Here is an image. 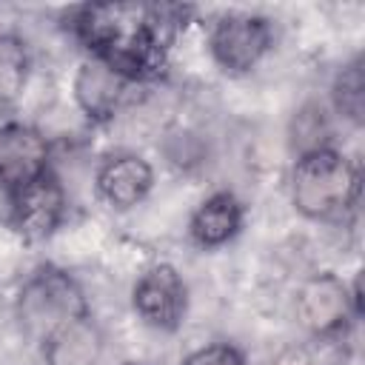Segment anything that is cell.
Segmentation results:
<instances>
[{"mask_svg": "<svg viewBox=\"0 0 365 365\" xmlns=\"http://www.w3.org/2000/svg\"><path fill=\"white\" fill-rule=\"evenodd\" d=\"M14 311H17L20 328L31 339L43 342L60 325L86 317L88 302L80 282L68 271L57 265H40L20 285Z\"/></svg>", "mask_w": 365, "mask_h": 365, "instance_id": "3957f363", "label": "cell"}, {"mask_svg": "<svg viewBox=\"0 0 365 365\" xmlns=\"http://www.w3.org/2000/svg\"><path fill=\"white\" fill-rule=\"evenodd\" d=\"M180 365H248L245 354L231 342H211L191 351Z\"/></svg>", "mask_w": 365, "mask_h": 365, "instance_id": "2e32d148", "label": "cell"}, {"mask_svg": "<svg viewBox=\"0 0 365 365\" xmlns=\"http://www.w3.org/2000/svg\"><path fill=\"white\" fill-rule=\"evenodd\" d=\"M103 331L91 317L71 319L43 339V365H100Z\"/></svg>", "mask_w": 365, "mask_h": 365, "instance_id": "7c38bea8", "label": "cell"}, {"mask_svg": "<svg viewBox=\"0 0 365 365\" xmlns=\"http://www.w3.org/2000/svg\"><path fill=\"white\" fill-rule=\"evenodd\" d=\"M245 220V208L231 191H214L208 194L188 220V237L200 248H220L231 242Z\"/></svg>", "mask_w": 365, "mask_h": 365, "instance_id": "8fae6325", "label": "cell"}, {"mask_svg": "<svg viewBox=\"0 0 365 365\" xmlns=\"http://www.w3.org/2000/svg\"><path fill=\"white\" fill-rule=\"evenodd\" d=\"M359 311V294L351 291L342 277L334 271L311 274L294 297V314L297 322L314 336V339H331L339 331H345L348 319Z\"/></svg>", "mask_w": 365, "mask_h": 365, "instance_id": "5b68a950", "label": "cell"}, {"mask_svg": "<svg viewBox=\"0 0 365 365\" xmlns=\"http://www.w3.org/2000/svg\"><path fill=\"white\" fill-rule=\"evenodd\" d=\"M191 9L171 3H88L71 11V31L91 51L131 83L163 74L177 34Z\"/></svg>", "mask_w": 365, "mask_h": 365, "instance_id": "6da1fadb", "label": "cell"}, {"mask_svg": "<svg viewBox=\"0 0 365 365\" xmlns=\"http://www.w3.org/2000/svg\"><path fill=\"white\" fill-rule=\"evenodd\" d=\"M94 185L100 200L114 208V211H128L134 205H140L148 191L154 188V168L145 157L123 151V154H111L100 163L97 174H94Z\"/></svg>", "mask_w": 365, "mask_h": 365, "instance_id": "30bf717a", "label": "cell"}, {"mask_svg": "<svg viewBox=\"0 0 365 365\" xmlns=\"http://www.w3.org/2000/svg\"><path fill=\"white\" fill-rule=\"evenodd\" d=\"M288 188L291 202L302 217L317 222H339L359 202L362 174L351 157L328 145L294 160Z\"/></svg>", "mask_w": 365, "mask_h": 365, "instance_id": "7a4b0ae2", "label": "cell"}, {"mask_svg": "<svg viewBox=\"0 0 365 365\" xmlns=\"http://www.w3.org/2000/svg\"><path fill=\"white\" fill-rule=\"evenodd\" d=\"M63 217H66V191H63V182L51 171L29 182L26 188L14 191L11 228L23 240L29 242L48 240L60 228Z\"/></svg>", "mask_w": 365, "mask_h": 365, "instance_id": "9c48e42d", "label": "cell"}, {"mask_svg": "<svg viewBox=\"0 0 365 365\" xmlns=\"http://www.w3.org/2000/svg\"><path fill=\"white\" fill-rule=\"evenodd\" d=\"M125 365H131V362H125Z\"/></svg>", "mask_w": 365, "mask_h": 365, "instance_id": "d6986e66", "label": "cell"}, {"mask_svg": "<svg viewBox=\"0 0 365 365\" xmlns=\"http://www.w3.org/2000/svg\"><path fill=\"white\" fill-rule=\"evenodd\" d=\"M137 83H131L128 77H123L120 71H114L108 63L88 57L80 63L74 83H71V94L77 108L97 125L111 123L131 100V88Z\"/></svg>", "mask_w": 365, "mask_h": 365, "instance_id": "ba28073f", "label": "cell"}, {"mask_svg": "<svg viewBox=\"0 0 365 365\" xmlns=\"http://www.w3.org/2000/svg\"><path fill=\"white\" fill-rule=\"evenodd\" d=\"M134 314L154 331H177L188 311V288L168 262L145 268L131 288Z\"/></svg>", "mask_w": 365, "mask_h": 365, "instance_id": "8992f818", "label": "cell"}, {"mask_svg": "<svg viewBox=\"0 0 365 365\" xmlns=\"http://www.w3.org/2000/svg\"><path fill=\"white\" fill-rule=\"evenodd\" d=\"M48 157H51V148L40 128L23 120L0 123V182L3 185H9L11 191H20L29 182L40 180L43 174L51 171Z\"/></svg>", "mask_w": 365, "mask_h": 365, "instance_id": "52a82bcc", "label": "cell"}, {"mask_svg": "<svg viewBox=\"0 0 365 365\" xmlns=\"http://www.w3.org/2000/svg\"><path fill=\"white\" fill-rule=\"evenodd\" d=\"M288 140H291V151L297 157H302L308 151L328 148L331 145V117H328L325 106H319V103L302 106L291 120Z\"/></svg>", "mask_w": 365, "mask_h": 365, "instance_id": "5bb4252c", "label": "cell"}, {"mask_svg": "<svg viewBox=\"0 0 365 365\" xmlns=\"http://www.w3.org/2000/svg\"><path fill=\"white\" fill-rule=\"evenodd\" d=\"M29 83V51L26 43L11 34L0 31V106L14 103Z\"/></svg>", "mask_w": 365, "mask_h": 365, "instance_id": "9a60e30c", "label": "cell"}, {"mask_svg": "<svg viewBox=\"0 0 365 365\" xmlns=\"http://www.w3.org/2000/svg\"><path fill=\"white\" fill-rule=\"evenodd\" d=\"M331 106L351 125H362L365 120V71L359 60H351L339 68L331 83Z\"/></svg>", "mask_w": 365, "mask_h": 365, "instance_id": "4fadbf2b", "label": "cell"}, {"mask_svg": "<svg viewBox=\"0 0 365 365\" xmlns=\"http://www.w3.org/2000/svg\"><path fill=\"white\" fill-rule=\"evenodd\" d=\"M274 46L271 20L251 11H225L208 29V51L225 74H248Z\"/></svg>", "mask_w": 365, "mask_h": 365, "instance_id": "277c9868", "label": "cell"}, {"mask_svg": "<svg viewBox=\"0 0 365 365\" xmlns=\"http://www.w3.org/2000/svg\"><path fill=\"white\" fill-rule=\"evenodd\" d=\"M11 217H14V191L0 182V225L11 228Z\"/></svg>", "mask_w": 365, "mask_h": 365, "instance_id": "ac0fdd59", "label": "cell"}, {"mask_svg": "<svg viewBox=\"0 0 365 365\" xmlns=\"http://www.w3.org/2000/svg\"><path fill=\"white\" fill-rule=\"evenodd\" d=\"M277 365H317V362H314V354L308 348H288V351H282Z\"/></svg>", "mask_w": 365, "mask_h": 365, "instance_id": "e0dca14e", "label": "cell"}]
</instances>
